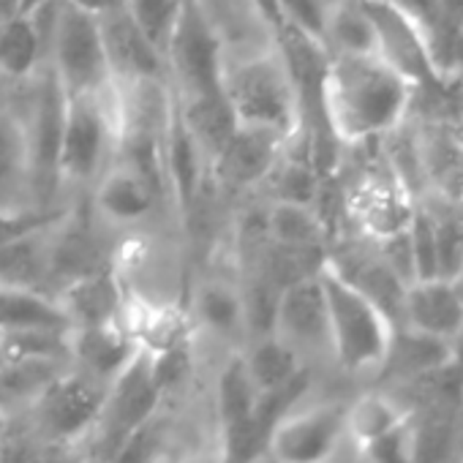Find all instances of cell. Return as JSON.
Masks as SVG:
<instances>
[{"instance_id":"obj_13","label":"cell","mask_w":463,"mask_h":463,"mask_svg":"<svg viewBox=\"0 0 463 463\" xmlns=\"http://www.w3.org/2000/svg\"><path fill=\"white\" fill-rule=\"evenodd\" d=\"M289 137L260 128V126H238L229 142L210 164V177L223 191H251L268 183L279 161L284 158Z\"/></svg>"},{"instance_id":"obj_43","label":"cell","mask_w":463,"mask_h":463,"mask_svg":"<svg viewBox=\"0 0 463 463\" xmlns=\"http://www.w3.org/2000/svg\"><path fill=\"white\" fill-rule=\"evenodd\" d=\"M47 0H20V20H28L36 9H42Z\"/></svg>"},{"instance_id":"obj_18","label":"cell","mask_w":463,"mask_h":463,"mask_svg":"<svg viewBox=\"0 0 463 463\" xmlns=\"http://www.w3.org/2000/svg\"><path fill=\"white\" fill-rule=\"evenodd\" d=\"M411 406L392 390L371 384L346 398V441L357 452L411 422Z\"/></svg>"},{"instance_id":"obj_27","label":"cell","mask_w":463,"mask_h":463,"mask_svg":"<svg viewBox=\"0 0 463 463\" xmlns=\"http://www.w3.org/2000/svg\"><path fill=\"white\" fill-rule=\"evenodd\" d=\"M71 363L55 360H9L0 368V420H12L25 409H33L44 390Z\"/></svg>"},{"instance_id":"obj_25","label":"cell","mask_w":463,"mask_h":463,"mask_svg":"<svg viewBox=\"0 0 463 463\" xmlns=\"http://www.w3.org/2000/svg\"><path fill=\"white\" fill-rule=\"evenodd\" d=\"M58 226L0 249V289L42 292V284L52 276V238Z\"/></svg>"},{"instance_id":"obj_37","label":"cell","mask_w":463,"mask_h":463,"mask_svg":"<svg viewBox=\"0 0 463 463\" xmlns=\"http://www.w3.org/2000/svg\"><path fill=\"white\" fill-rule=\"evenodd\" d=\"M354 463H414V447H411V422L357 452Z\"/></svg>"},{"instance_id":"obj_22","label":"cell","mask_w":463,"mask_h":463,"mask_svg":"<svg viewBox=\"0 0 463 463\" xmlns=\"http://www.w3.org/2000/svg\"><path fill=\"white\" fill-rule=\"evenodd\" d=\"M158 188L142 177L139 172L115 164L104 169V175L96 180L93 188V207L96 213L118 226H131L153 215L158 204Z\"/></svg>"},{"instance_id":"obj_41","label":"cell","mask_w":463,"mask_h":463,"mask_svg":"<svg viewBox=\"0 0 463 463\" xmlns=\"http://www.w3.org/2000/svg\"><path fill=\"white\" fill-rule=\"evenodd\" d=\"M458 202H463V120L458 118V185H455Z\"/></svg>"},{"instance_id":"obj_45","label":"cell","mask_w":463,"mask_h":463,"mask_svg":"<svg viewBox=\"0 0 463 463\" xmlns=\"http://www.w3.org/2000/svg\"><path fill=\"white\" fill-rule=\"evenodd\" d=\"M455 463H463V441H460V449H458V455H455Z\"/></svg>"},{"instance_id":"obj_26","label":"cell","mask_w":463,"mask_h":463,"mask_svg":"<svg viewBox=\"0 0 463 463\" xmlns=\"http://www.w3.org/2000/svg\"><path fill=\"white\" fill-rule=\"evenodd\" d=\"M177 115L199 150L204 153L207 164L221 153V147L229 142V137L238 128V118L232 112L229 101L223 99V90L210 96H194V99H177Z\"/></svg>"},{"instance_id":"obj_6","label":"cell","mask_w":463,"mask_h":463,"mask_svg":"<svg viewBox=\"0 0 463 463\" xmlns=\"http://www.w3.org/2000/svg\"><path fill=\"white\" fill-rule=\"evenodd\" d=\"M118 120L104 96H66L63 139L58 156V185H88L104 175L109 150H115Z\"/></svg>"},{"instance_id":"obj_14","label":"cell","mask_w":463,"mask_h":463,"mask_svg":"<svg viewBox=\"0 0 463 463\" xmlns=\"http://www.w3.org/2000/svg\"><path fill=\"white\" fill-rule=\"evenodd\" d=\"M112 85L134 88L147 82H161L166 77L164 52L139 31L126 9L96 17Z\"/></svg>"},{"instance_id":"obj_19","label":"cell","mask_w":463,"mask_h":463,"mask_svg":"<svg viewBox=\"0 0 463 463\" xmlns=\"http://www.w3.org/2000/svg\"><path fill=\"white\" fill-rule=\"evenodd\" d=\"M71 365L90 373L93 379L112 384L139 354L131 333L123 322L99 327H74L69 335Z\"/></svg>"},{"instance_id":"obj_4","label":"cell","mask_w":463,"mask_h":463,"mask_svg":"<svg viewBox=\"0 0 463 463\" xmlns=\"http://www.w3.org/2000/svg\"><path fill=\"white\" fill-rule=\"evenodd\" d=\"M349 449L346 398L303 401L270 433L265 460L270 463H338Z\"/></svg>"},{"instance_id":"obj_10","label":"cell","mask_w":463,"mask_h":463,"mask_svg":"<svg viewBox=\"0 0 463 463\" xmlns=\"http://www.w3.org/2000/svg\"><path fill=\"white\" fill-rule=\"evenodd\" d=\"M344 202H346L349 223L354 226V235L368 243H382L406 232L417 204L409 196V191L395 180V175L387 169L382 153L357 175Z\"/></svg>"},{"instance_id":"obj_2","label":"cell","mask_w":463,"mask_h":463,"mask_svg":"<svg viewBox=\"0 0 463 463\" xmlns=\"http://www.w3.org/2000/svg\"><path fill=\"white\" fill-rule=\"evenodd\" d=\"M319 284L327 303L333 365L363 387L376 384L392 349L395 322L327 260L319 268Z\"/></svg>"},{"instance_id":"obj_5","label":"cell","mask_w":463,"mask_h":463,"mask_svg":"<svg viewBox=\"0 0 463 463\" xmlns=\"http://www.w3.org/2000/svg\"><path fill=\"white\" fill-rule=\"evenodd\" d=\"M52 71L66 96H104L112 88L96 17L61 0L50 39Z\"/></svg>"},{"instance_id":"obj_44","label":"cell","mask_w":463,"mask_h":463,"mask_svg":"<svg viewBox=\"0 0 463 463\" xmlns=\"http://www.w3.org/2000/svg\"><path fill=\"white\" fill-rule=\"evenodd\" d=\"M9 363V357H6V349H4V344H0V368H4Z\"/></svg>"},{"instance_id":"obj_40","label":"cell","mask_w":463,"mask_h":463,"mask_svg":"<svg viewBox=\"0 0 463 463\" xmlns=\"http://www.w3.org/2000/svg\"><path fill=\"white\" fill-rule=\"evenodd\" d=\"M433 4L449 20V25L463 33V0H433Z\"/></svg>"},{"instance_id":"obj_16","label":"cell","mask_w":463,"mask_h":463,"mask_svg":"<svg viewBox=\"0 0 463 463\" xmlns=\"http://www.w3.org/2000/svg\"><path fill=\"white\" fill-rule=\"evenodd\" d=\"M63 118H66V93L52 69L39 85L33 123L28 126L31 142V185L50 196L58 188V156L63 139Z\"/></svg>"},{"instance_id":"obj_32","label":"cell","mask_w":463,"mask_h":463,"mask_svg":"<svg viewBox=\"0 0 463 463\" xmlns=\"http://www.w3.org/2000/svg\"><path fill=\"white\" fill-rule=\"evenodd\" d=\"M44 47L31 20H12L0 28V77L20 80L28 77Z\"/></svg>"},{"instance_id":"obj_23","label":"cell","mask_w":463,"mask_h":463,"mask_svg":"<svg viewBox=\"0 0 463 463\" xmlns=\"http://www.w3.org/2000/svg\"><path fill=\"white\" fill-rule=\"evenodd\" d=\"M257 398H260V392L254 390V382L246 371L243 354L241 352L232 354L215 379V417H218V439L215 441L221 449H229L246 433L254 406H257Z\"/></svg>"},{"instance_id":"obj_36","label":"cell","mask_w":463,"mask_h":463,"mask_svg":"<svg viewBox=\"0 0 463 463\" xmlns=\"http://www.w3.org/2000/svg\"><path fill=\"white\" fill-rule=\"evenodd\" d=\"M276 6L281 25H289L322 44V28L333 0H276Z\"/></svg>"},{"instance_id":"obj_48","label":"cell","mask_w":463,"mask_h":463,"mask_svg":"<svg viewBox=\"0 0 463 463\" xmlns=\"http://www.w3.org/2000/svg\"><path fill=\"white\" fill-rule=\"evenodd\" d=\"M0 28H4V23H0Z\"/></svg>"},{"instance_id":"obj_9","label":"cell","mask_w":463,"mask_h":463,"mask_svg":"<svg viewBox=\"0 0 463 463\" xmlns=\"http://www.w3.org/2000/svg\"><path fill=\"white\" fill-rule=\"evenodd\" d=\"M373 25V55L420 90H447L433 69L425 28L392 0H363Z\"/></svg>"},{"instance_id":"obj_28","label":"cell","mask_w":463,"mask_h":463,"mask_svg":"<svg viewBox=\"0 0 463 463\" xmlns=\"http://www.w3.org/2000/svg\"><path fill=\"white\" fill-rule=\"evenodd\" d=\"M241 354H243L246 371H249V376L254 382V390L260 395H268V392H276V390L287 387L303 371L311 368L308 363H303V357L295 349H289L273 333L254 335L251 344Z\"/></svg>"},{"instance_id":"obj_30","label":"cell","mask_w":463,"mask_h":463,"mask_svg":"<svg viewBox=\"0 0 463 463\" xmlns=\"http://www.w3.org/2000/svg\"><path fill=\"white\" fill-rule=\"evenodd\" d=\"M322 47L327 55H373V25L363 0H333Z\"/></svg>"},{"instance_id":"obj_49","label":"cell","mask_w":463,"mask_h":463,"mask_svg":"<svg viewBox=\"0 0 463 463\" xmlns=\"http://www.w3.org/2000/svg\"><path fill=\"white\" fill-rule=\"evenodd\" d=\"M169 463H172V460H169Z\"/></svg>"},{"instance_id":"obj_20","label":"cell","mask_w":463,"mask_h":463,"mask_svg":"<svg viewBox=\"0 0 463 463\" xmlns=\"http://www.w3.org/2000/svg\"><path fill=\"white\" fill-rule=\"evenodd\" d=\"M55 300L74 330V327H99V325L123 322L128 295L112 270H99L66 281L61 298Z\"/></svg>"},{"instance_id":"obj_24","label":"cell","mask_w":463,"mask_h":463,"mask_svg":"<svg viewBox=\"0 0 463 463\" xmlns=\"http://www.w3.org/2000/svg\"><path fill=\"white\" fill-rule=\"evenodd\" d=\"M194 322L218 341H235L238 335H243V330H249L243 289L223 279H210L199 284L194 295Z\"/></svg>"},{"instance_id":"obj_50","label":"cell","mask_w":463,"mask_h":463,"mask_svg":"<svg viewBox=\"0 0 463 463\" xmlns=\"http://www.w3.org/2000/svg\"><path fill=\"white\" fill-rule=\"evenodd\" d=\"M338 463H341V460H338Z\"/></svg>"},{"instance_id":"obj_33","label":"cell","mask_w":463,"mask_h":463,"mask_svg":"<svg viewBox=\"0 0 463 463\" xmlns=\"http://www.w3.org/2000/svg\"><path fill=\"white\" fill-rule=\"evenodd\" d=\"M20 180L31 183V142L28 123L14 115H0V191L17 185Z\"/></svg>"},{"instance_id":"obj_1","label":"cell","mask_w":463,"mask_h":463,"mask_svg":"<svg viewBox=\"0 0 463 463\" xmlns=\"http://www.w3.org/2000/svg\"><path fill=\"white\" fill-rule=\"evenodd\" d=\"M414 93L376 55H330L322 82L325 126L338 147L376 145L411 118Z\"/></svg>"},{"instance_id":"obj_29","label":"cell","mask_w":463,"mask_h":463,"mask_svg":"<svg viewBox=\"0 0 463 463\" xmlns=\"http://www.w3.org/2000/svg\"><path fill=\"white\" fill-rule=\"evenodd\" d=\"M25 330H71L55 298L31 289H0V335Z\"/></svg>"},{"instance_id":"obj_47","label":"cell","mask_w":463,"mask_h":463,"mask_svg":"<svg viewBox=\"0 0 463 463\" xmlns=\"http://www.w3.org/2000/svg\"><path fill=\"white\" fill-rule=\"evenodd\" d=\"M260 463H270V460H260Z\"/></svg>"},{"instance_id":"obj_7","label":"cell","mask_w":463,"mask_h":463,"mask_svg":"<svg viewBox=\"0 0 463 463\" xmlns=\"http://www.w3.org/2000/svg\"><path fill=\"white\" fill-rule=\"evenodd\" d=\"M109 384L69 365L52 379L44 395L31 409L39 430L52 444H74L93 433L104 417Z\"/></svg>"},{"instance_id":"obj_35","label":"cell","mask_w":463,"mask_h":463,"mask_svg":"<svg viewBox=\"0 0 463 463\" xmlns=\"http://www.w3.org/2000/svg\"><path fill=\"white\" fill-rule=\"evenodd\" d=\"M66 215V210L47 207H0V249L58 226Z\"/></svg>"},{"instance_id":"obj_17","label":"cell","mask_w":463,"mask_h":463,"mask_svg":"<svg viewBox=\"0 0 463 463\" xmlns=\"http://www.w3.org/2000/svg\"><path fill=\"white\" fill-rule=\"evenodd\" d=\"M161 166H164V188L175 196V204L183 213H191L202 196L204 177L210 175V164L188 128L183 126L177 107L172 101L169 120L164 128V145H161Z\"/></svg>"},{"instance_id":"obj_15","label":"cell","mask_w":463,"mask_h":463,"mask_svg":"<svg viewBox=\"0 0 463 463\" xmlns=\"http://www.w3.org/2000/svg\"><path fill=\"white\" fill-rule=\"evenodd\" d=\"M398 327L455 344L463 333V289L455 279H428L406 287L398 314Z\"/></svg>"},{"instance_id":"obj_11","label":"cell","mask_w":463,"mask_h":463,"mask_svg":"<svg viewBox=\"0 0 463 463\" xmlns=\"http://www.w3.org/2000/svg\"><path fill=\"white\" fill-rule=\"evenodd\" d=\"M270 333L295 349L303 363L330 360V327H327V303L319 284V270L308 279L289 284L276 303ZM314 368V365H311Z\"/></svg>"},{"instance_id":"obj_34","label":"cell","mask_w":463,"mask_h":463,"mask_svg":"<svg viewBox=\"0 0 463 463\" xmlns=\"http://www.w3.org/2000/svg\"><path fill=\"white\" fill-rule=\"evenodd\" d=\"M180 6H183V0H126L123 4L128 17L164 52V58H166V44L175 31Z\"/></svg>"},{"instance_id":"obj_42","label":"cell","mask_w":463,"mask_h":463,"mask_svg":"<svg viewBox=\"0 0 463 463\" xmlns=\"http://www.w3.org/2000/svg\"><path fill=\"white\" fill-rule=\"evenodd\" d=\"M20 20V0H0V23Z\"/></svg>"},{"instance_id":"obj_31","label":"cell","mask_w":463,"mask_h":463,"mask_svg":"<svg viewBox=\"0 0 463 463\" xmlns=\"http://www.w3.org/2000/svg\"><path fill=\"white\" fill-rule=\"evenodd\" d=\"M169 420L161 409L139 422L104 463H169Z\"/></svg>"},{"instance_id":"obj_8","label":"cell","mask_w":463,"mask_h":463,"mask_svg":"<svg viewBox=\"0 0 463 463\" xmlns=\"http://www.w3.org/2000/svg\"><path fill=\"white\" fill-rule=\"evenodd\" d=\"M221 42L202 12L199 0H183L175 31L166 44V71L175 77L180 99L210 96L221 90L223 77Z\"/></svg>"},{"instance_id":"obj_21","label":"cell","mask_w":463,"mask_h":463,"mask_svg":"<svg viewBox=\"0 0 463 463\" xmlns=\"http://www.w3.org/2000/svg\"><path fill=\"white\" fill-rule=\"evenodd\" d=\"M265 241L268 246L298 251V254H322L327 257L330 223L322 207L295 204V202H268L265 204Z\"/></svg>"},{"instance_id":"obj_39","label":"cell","mask_w":463,"mask_h":463,"mask_svg":"<svg viewBox=\"0 0 463 463\" xmlns=\"http://www.w3.org/2000/svg\"><path fill=\"white\" fill-rule=\"evenodd\" d=\"M172 463H223V455H221L218 441H213V444H204V447H196V449L185 452L183 458H177Z\"/></svg>"},{"instance_id":"obj_3","label":"cell","mask_w":463,"mask_h":463,"mask_svg":"<svg viewBox=\"0 0 463 463\" xmlns=\"http://www.w3.org/2000/svg\"><path fill=\"white\" fill-rule=\"evenodd\" d=\"M221 90L238 118V126L270 128L289 139L303 131L295 82L279 50L223 66Z\"/></svg>"},{"instance_id":"obj_46","label":"cell","mask_w":463,"mask_h":463,"mask_svg":"<svg viewBox=\"0 0 463 463\" xmlns=\"http://www.w3.org/2000/svg\"><path fill=\"white\" fill-rule=\"evenodd\" d=\"M455 281H458V287H460V289H463V270H460V273H458V279H455Z\"/></svg>"},{"instance_id":"obj_38","label":"cell","mask_w":463,"mask_h":463,"mask_svg":"<svg viewBox=\"0 0 463 463\" xmlns=\"http://www.w3.org/2000/svg\"><path fill=\"white\" fill-rule=\"evenodd\" d=\"M66 4H71L74 9H80L90 17H101V14H109L115 9H123L126 0H66Z\"/></svg>"},{"instance_id":"obj_12","label":"cell","mask_w":463,"mask_h":463,"mask_svg":"<svg viewBox=\"0 0 463 463\" xmlns=\"http://www.w3.org/2000/svg\"><path fill=\"white\" fill-rule=\"evenodd\" d=\"M164 392L153 376V357L147 352L139 349V354L134 357V363L109 384V398H107V409L104 417L99 422V433H101V458L96 460H107L112 455V449L147 417H153L161 409Z\"/></svg>"}]
</instances>
